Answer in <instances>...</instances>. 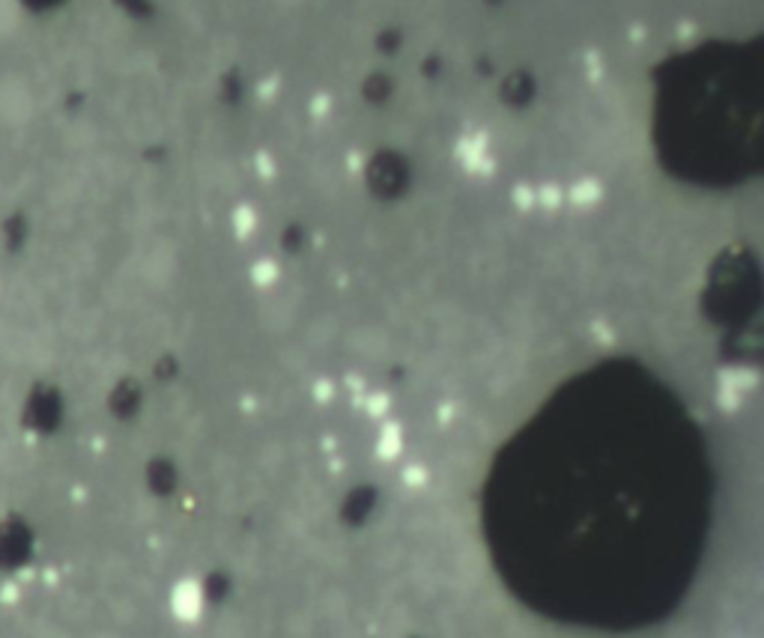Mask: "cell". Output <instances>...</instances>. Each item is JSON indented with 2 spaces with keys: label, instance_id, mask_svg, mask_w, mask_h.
<instances>
[{
  "label": "cell",
  "instance_id": "6da1fadb",
  "mask_svg": "<svg viewBox=\"0 0 764 638\" xmlns=\"http://www.w3.org/2000/svg\"><path fill=\"white\" fill-rule=\"evenodd\" d=\"M263 317H266V322H269L272 328H281V326H290L293 308H290V301H287L284 295H278V299H269Z\"/></svg>",
  "mask_w": 764,
  "mask_h": 638
},
{
  "label": "cell",
  "instance_id": "7a4b0ae2",
  "mask_svg": "<svg viewBox=\"0 0 764 638\" xmlns=\"http://www.w3.org/2000/svg\"><path fill=\"white\" fill-rule=\"evenodd\" d=\"M331 337H335V322H331V319H317V322H313V326L308 328V340H311L313 346L329 343Z\"/></svg>",
  "mask_w": 764,
  "mask_h": 638
}]
</instances>
